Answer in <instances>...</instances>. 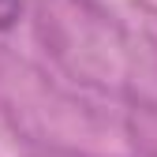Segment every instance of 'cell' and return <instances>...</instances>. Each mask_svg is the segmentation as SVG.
Masks as SVG:
<instances>
[{"mask_svg": "<svg viewBox=\"0 0 157 157\" xmlns=\"http://www.w3.org/2000/svg\"><path fill=\"white\" fill-rule=\"evenodd\" d=\"M19 11H23V0H0V30L11 26L19 19Z\"/></svg>", "mask_w": 157, "mask_h": 157, "instance_id": "1", "label": "cell"}]
</instances>
